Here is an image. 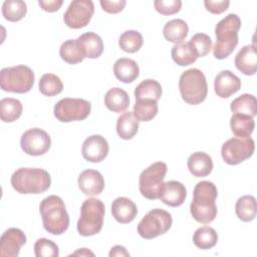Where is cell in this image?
<instances>
[{
    "label": "cell",
    "mask_w": 257,
    "mask_h": 257,
    "mask_svg": "<svg viewBox=\"0 0 257 257\" xmlns=\"http://www.w3.org/2000/svg\"><path fill=\"white\" fill-rule=\"evenodd\" d=\"M217 196L218 190L215 184L210 181H201L195 186L190 212L197 222L209 224L215 220L217 216Z\"/></svg>",
    "instance_id": "1"
},
{
    "label": "cell",
    "mask_w": 257,
    "mask_h": 257,
    "mask_svg": "<svg viewBox=\"0 0 257 257\" xmlns=\"http://www.w3.org/2000/svg\"><path fill=\"white\" fill-rule=\"evenodd\" d=\"M44 229L52 235L63 234L69 226V216L64 202L56 195L44 198L39 205Z\"/></svg>",
    "instance_id": "2"
},
{
    "label": "cell",
    "mask_w": 257,
    "mask_h": 257,
    "mask_svg": "<svg viewBox=\"0 0 257 257\" xmlns=\"http://www.w3.org/2000/svg\"><path fill=\"white\" fill-rule=\"evenodd\" d=\"M241 27V20L237 14L230 13L220 20L215 27L216 43L213 54L217 59L228 57L238 44V31Z\"/></svg>",
    "instance_id": "3"
},
{
    "label": "cell",
    "mask_w": 257,
    "mask_h": 257,
    "mask_svg": "<svg viewBox=\"0 0 257 257\" xmlns=\"http://www.w3.org/2000/svg\"><path fill=\"white\" fill-rule=\"evenodd\" d=\"M13 189L20 194H41L51 185L47 171L39 168H19L11 176Z\"/></svg>",
    "instance_id": "4"
},
{
    "label": "cell",
    "mask_w": 257,
    "mask_h": 257,
    "mask_svg": "<svg viewBox=\"0 0 257 257\" xmlns=\"http://www.w3.org/2000/svg\"><path fill=\"white\" fill-rule=\"evenodd\" d=\"M104 213L105 207L101 200L86 199L80 207V217L76 225L79 235L88 237L99 233L103 225Z\"/></svg>",
    "instance_id": "5"
},
{
    "label": "cell",
    "mask_w": 257,
    "mask_h": 257,
    "mask_svg": "<svg viewBox=\"0 0 257 257\" xmlns=\"http://www.w3.org/2000/svg\"><path fill=\"white\" fill-rule=\"evenodd\" d=\"M179 89L182 98L187 103L196 105L203 102L208 93L204 73L198 68H190L184 71L180 76Z\"/></svg>",
    "instance_id": "6"
},
{
    "label": "cell",
    "mask_w": 257,
    "mask_h": 257,
    "mask_svg": "<svg viewBox=\"0 0 257 257\" xmlns=\"http://www.w3.org/2000/svg\"><path fill=\"white\" fill-rule=\"evenodd\" d=\"M34 80L33 70L26 65L5 67L0 71V86L4 91L26 93L33 87Z\"/></svg>",
    "instance_id": "7"
},
{
    "label": "cell",
    "mask_w": 257,
    "mask_h": 257,
    "mask_svg": "<svg viewBox=\"0 0 257 257\" xmlns=\"http://www.w3.org/2000/svg\"><path fill=\"white\" fill-rule=\"evenodd\" d=\"M167 170L168 167L164 162H156L141 173L139 188L142 196L149 200L160 199Z\"/></svg>",
    "instance_id": "8"
},
{
    "label": "cell",
    "mask_w": 257,
    "mask_h": 257,
    "mask_svg": "<svg viewBox=\"0 0 257 257\" xmlns=\"http://www.w3.org/2000/svg\"><path fill=\"white\" fill-rule=\"evenodd\" d=\"M173 224L172 216L163 209H153L140 221L138 233L145 239H154L165 234L170 230Z\"/></svg>",
    "instance_id": "9"
},
{
    "label": "cell",
    "mask_w": 257,
    "mask_h": 257,
    "mask_svg": "<svg viewBox=\"0 0 257 257\" xmlns=\"http://www.w3.org/2000/svg\"><path fill=\"white\" fill-rule=\"evenodd\" d=\"M91 110V103L83 98L65 97L60 99L53 108L54 116L61 122L85 119Z\"/></svg>",
    "instance_id": "10"
},
{
    "label": "cell",
    "mask_w": 257,
    "mask_h": 257,
    "mask_svg": "<svg viewBox=\"0 0 257 257\" xmlns=\"http://www.w3.org/2000/svg\"><path fill=\"white\" fill-rule=\"evenodd\" d=\"M254 150L255 144L252 138H232L223 144L221 156L226 164L238 165L249 159L253 155Z\"/></svg>",
    "instance_id": "11"
},
{
    "label": "cell",
    "mask_w": 257,
    "mask_h": 257,
    "mask_svg": "<svg viewBox=\"0 0 257 257\" xmlns=\"http://www.w3.org/2000/svg\"><path fill=\"white\" fill-rule=\"evenodd\" d=\"M94 13V5L91 0L72 1L63 15V21L69 28L79 29L85 27Z\"/></svg>",
    "instance_id": "12"
},
{
    "label": "cell",
    "mask_w": 257,
    "mask_h": 257,
    "mask_svg": "<svg viewBox=\"0 0 257 257\" xmlns=\"http://www.w3.org/2000/svg\"><path fill=\"white\" fill-rule=\"evenodd\" d=\"M20 146L25 154L37 157L48 152L51 146V139L45 131L33 127L27 130L21 136Z\"/></svg>",
    "instance_id": "13"
},
{
    "label": "cell",
    "mask_w": 257,
    "mask_h": 257,
    "mask_svg": "<svg viewBox=\"0 0 257 257\" xmlns=\"http://www.w3.org/2000/svg\"><path fill=\"white\" fill-rule=\"evenodd\" d=\"M108 150V143L102 136L92 135L84 140L81 147V154L87 162L99 163L106 158Z\"/></svg>",
    "instance_id": "14"
},
{
    "label": "cell",
    "mask_w": 257,
    "mask_h": 257,
    "mask_svg": "<svg viewBox=\"0 0 257 257\" xmlns=\"http://www.w3.org/2000/svg\"><path fill=\"white\" fill-rule=\"evenodd\" d=\"M26 243V236L19 228L7 229L0 238V255L16 257L21 247Z\"/></svg>",
    "instance_id": "15"
},
{
    "label": "cell",
    "mask_w": 257,
    "mask_h": 257,
    "mask_svg": "<svg viewBox=\"0 0 257 257\" xmlns=\"http://www.w3.org/2000/svg\"><path fill=\"white\" fill-rule=\"evenodd\" d=\"M241 88V80L230 70H222L214 80V89L221 98H228Z\"/></svg>",
    "instance_id": "16"
},
{
    "label": "cell",
    "mask_w": 257,
    "mask_h": 257,
    "mask_svg": "<svg viewBox=\"0 0 257 257\" xmlns=\"http://www.w3.org/2000/svg\"><path fill=\"white\" fill-rule=\"evenodd\" d=\"M77 184L80 191L86 196L99 195L104 189V179L102 175L92 169L81 172L78 176Z\"/></svg>",
    "instance_id": "17"
},
{
    "label": "cell",
    "mask_w": 257,
    "mask_h": 257,
    "mask_svg": "<svg viewBox=\"0 0 257 257\" xmlns=\"http://www.w3.org/2000/svg\"><path fill=\"white\" fill-rule=\"evenodd\" d=\"M112 217L121 224L131 223L138 214L137 205L126 197H118L111 204Z\"/></svg>",
    "instance_id": "18"
},
{
    "label": "cell",
    "mask_w": 257,
    "mask_h": 257,
    "mask_svg": "<svg viewBox=\"0 0 257 257\" xmlns=\"http://www.w3.org/2000/svg\"><path fill=\"white\" fill-rule=\"evenodd\" d=\"M236 68L245 75H253L257 70V55L255 45H245L235 56Z\"/></svg>",
    "instance_id": "19"
},
{
    "label": "cell",
    "mask_w": 257,
    "mask_h": 257,
    "mask_svg": "<svg viewBox=\"0 0 257 257\" xmlns=\"http://www.w3.org/2000/svg\"><path fill=\"white\" fill-rule=\"evenodd\" d=\"M186 197L187 190L182 183L169 181L164 183L160 200L170 207H179L185 202Z\"/></svg>",
    "instance_id": "20"
},
{
    "label": "cell",
    "mask_w": 257,
    "mask_h": 257,
    "mask_svg": "<svg viewBox=\"0 0 257 257\" xmlns=\"http://www.w3.org/2000/svg\"><path fill=\"white\" fill-rule=\"evenodd\" d=\"M113 73L119 81L131 83L139 77L140 67L134 59L121 57L114 62Z\"/></svg>",
    "instance_id": "21"
},
{
    "label": "cell",
    "mask_w": 257,
    "mask_h": 257,
    "mask_svg": "<svg viewBox=\"0 0 257 257\" xmlns=\"http://www.w3.org/2000/svg\"><path fill=\"white\" fill-rule=\"evenodd\" d=\"M187 165L190 173L198 178L210 175L213 170L212 158L204 152L193 153L189 157Z\"/></svg>",
    "instance_id": "22"
},
{
    "label": "cell",
    "mask_w": 257,
    "mask_h": 257,
    "mask_svg": "<svg viewBox=\"0 0 257 257\" xmlns=\"http://www.w3.org/2000/svg\"><path fill=\"white\" fill-rule=\"evenodd\" d=\"M77 42L85 57L94 59L101 55L103 51V41L94 32H86L77 38Z\"/></svg>",
    "instance_id": "23"
},
{
    "label": "cell",
    "mask_w": 257,
    "mask_h": 257,
    "mask_svg": "<svg viewBox=\"0 0 257 257\" xmlns=\"http://www.w3.org/2000/svg\"><path fill=\"white\" fill-rule=\"evenodd\" d=\"M104 104L113 112H122L130 105L128 94L119 87H112L104 95Z\"/></svg>",
    "instance_id": "24"
},
{
    "label": "cell",
    "mask_w": 257,
    "mask_h": 257,
    "mask_svg": "<svg viewBox=\"0 0 257 257\" xmlns=\"http://www.w3.org/2000/svg\"><path fill=\"white\" fill-rule=\"evenodd\" d=\"M139 131V120L133 111L121 113L116 120V133L122 140L133 139Z\"/></svg>",
    "instance_id": "25"
},
{
    "label": "cell",
    "mask_w": 257,
    "mask_h": 257,
    "mask_svg": "<svg viewBox=\"0 0 257 257\" xmlns=\"http://www.w3.org/2000/svg\"><path fill=\"white\" fill-rule=\"evenodd\" d=\"M171 55L173 60L180 66L193 64L198 59L197 52L190 41L175 44L172 47Z\"/></svg>",
    "instance_id": "26"
},
{
    "label": "cell",
    "mask_w": 257,
    "mask_h": 257,
    "mask_svg": "<svg viewBox=\"0 0 257 257\" xmlns=\"http://www.w3.org/2000/svg\"><path fill=\"white\" fill-rule=\"evenodd\" d=\"M189 27L183 19H172L168 21L163 29L164 37L172 43H180L188 36Z\"/></svg>",
    "instance_id": "27"
},
{
    "label": "cell",
    "mask_w": 257,
    "mask_h": 257,
    "mask_svg": "<svg viewBox=\"0 0 257 257\" xmlns=\"http://www.w3.org/2000/svg\"><path fill=\"white\" fill-rule=\"evenodd\" d=\"M230 126L236 138H250L254 131L255 122L253 117L241 113H233L230 118Z\"/></svg>",
    "instance_id": "28"
},
{
    "label": "cell",
    "mask_w": 257,
    "mask_h": 257,
    "mask_svg": "<svg viewBox=\"0 0 257 257\" xmlns=\"http://www.w3.org/2000/svg\"><path fill=\"white\" fill-rule=\"evenodd\" d=\"M230 109L234 113H241L254 117L257 113V100L253 94L244 93L235 98L231 104Z\"/></svg>",
    "instance_id": "29"
},
{
    "label": "cell",
    "mask_w": 257,
    "mask_h": 257,
    "mask_svg": "<svg viewBox=\"0 0 257 257\" xmlns=\"http://www.w3.org/2000/svg\"><path fill=\"white\" fill-rule=\"evenodd\" d=\"M23 106L20 100L5 97L0 100V117L4 122H13L22 114Z\"/></svg>",
    "instance_id": "30"
},
{
    "label": "cell",
    "mask_w": 257,
    "mask_h": 257,
    "mask_svg": "<svg viewBox=\"0 0 257 257\" xmlns=\"http://www.w3.org/2000/svg\"><path fill=\"white\" fill-rule=\"evenodd\" d=\"M235 211L237 217L243 222H250L254 220L257 213L255 197L251 195L240 197L236 202Z\"/></svg>",
    "instance_id": "31"
},
{
    "label": "cell",
    "mask_w": 257,
    "mask_h": 257,
    "mask_svg": "<svg viewBox=\"0 0 257 257\" xmlns=\"http://www.w3.org/2000/svg\"><path fill=\"white\" fill-rule=\"evenodd\" d=\"M162 85L155 79L143 80L135 89L136 99H153L158 101L162 96Z\"/></svg>",
    "instance_id": "32"
},
{
    "label": "cell",
    "mask_w": 257,
    "mask_h": 257,
    "mask_svg": "<svg viewBox=\"0 0 257 257\" xmlns=\"http://www.w3.org/2000/svg\"><path fill=\"white\" fill-rule=\"evenodd\" d=\"M59 54L61 59L69 64L79 63L85 58L77 39H68L64 41L60 46Z\"/></svg>",
    "instance_id": "33"
},
{
    "label": "cell",
    "mask_w": 257,
    "mask_h": 257,
    "mask_svg": "<svg viewBox=\"0 0 257 257\" xmlns=\"http://www.w3.org/2000/svg\"><path fill=\"white\" fill-rule=\"evenodd\" d=\"M218 241V235L214 228L202 226L198 228L193 235V242L196 247L207 250L213 248Z\"/></svg>",
    "instance_id": "34"
},
{
    "label": "cell",
    "mask_w": 257,
    "mask_h": 257,
    "mask_svg": "<svg viewBox=\"0 0 257 257\" xmlns=\"http://www.w3.org/2000/svg\"><path fill=\"white\" fill-rule=\"evenodd\" d=\"M158 102L153 99H136L134 114L139 121H150L158 113Z\"/></svg>",
    "instance_id": "35"
},
{
    "label": "cell",
    "mask_w": 257,
    "mask_h": 257,
    "mask_svg": "<svg viewBox=\"0 0 257 257\" xmlns=\"http://www.w3.org/2000/svg\"><path fill=\"white\" fill-rule=\"evenodd\" d=\"M27 12L26 3L22 0H6L2 5V15L10 22H17L24 18Z\"/></svg>",
    "instance_id": "36"
},
{
    "label": "cell",
    "mask_w": 257,
    "mask_h": 257,
    "mask_svg": "<svg viewBox=\"0 0 257 257\" xmlns=\"http://www.w3.org/2000/svg\"><path fill=\"white\" fill-rule=\"evenodd\" d=\"M38 87L43 95L54 96L62 91L63 83L57 75L53 73H45L41 76Z\"/></svg>",
    "instance_id": "37"
},
{
    "label": "cell",
    "mask_w": 257,
    "mask_h": 257,
    "mask_svg": "<svg viewBox=\"0 0 257 257\" xmlns=\"http://www.w3.org/2000/svg\"><path fill=\"white\" fill-rule=\"evenodd\" d=\"M143 42V36L139 31L126 30L120 35L118 45L123 51L128 53H135L141 49Z\"/></svg>",
    "instance_id": "38"
},
{
    "label": "cell",
    "mask_w": 257,
    "mask_h": 257,
    "mask_svg": "<svg viewBox=\"0 0 257 257\" xmlns=\"http://www.w3.org/2000/svg\"><path fill=\"white\" fill-rule=\"evenodd\" d=\"M34 253L36 257H57L59 256V249L53 241L40 238L34 244Z\"/></svg>",
    "instance_id": "39"
},
{
    "label": "cell",
    "mask_w": 257,
    "mask_h": 257,
    "mask_svg": "<svg viewBox=\"0 0 257 257\" xmlns=\"http://www.w3.org/2000/svg\"><path fill=\"white\" fill-rule=\"evenodd\" d=\"M191 44L195 48L198 57L206 56L210 50L212 49V39L209 35L205 33H197L195 34L191 40Z\"/></svg>",
    "instance_id": "40"
},
{
    "label": "cell",
    "mask_w": 257,
    "mask_h": 257,
    "mask_svg": "<svg viewBox=\"0 0 257 257\" xmlns=\"http://www.w3.org/2000/svg\"><path fill=\"white\" fill-rule=\"evenodd\" d=\"M155 9L163 15H172L181 10V0H156L154 1Z\"/></svg>",
    "instance_id": "41"
},
{
    "label": "cell",
    "mask_w": 257,
    "mask_h": 257,
    "mask_svg": "<svg viewBox=\"0 0 257 257\" xmlns=\"http://www.w3.org/2000/svg\"><path fill=\"white\" fill-rule=\"evenodd\" d=\"M204 5L206 9L213 14H221L226 11L230 5V1L228 0H206L204 1Z\"/></svg>",
    "instance_id": "42"
},
{
    "label": "cell",
    "mask_w": 257,
    "mask_h": 257,
    "mask_svg": "<svg viewBox=\"0 0 257 257\" xmlns=\"http://www.w3.org/2000/svg\"><path fill=\"white\" fill-rule=\"evenodd\" d=\"M99 3H100L102 10H104L107 13H111V14H115V13L122 11V9L124 8V6L126 4L125 0H116V1L100 0Z\"/></svg>",
    "instance_id": "43"
},
{
    "label": "cell",
    "mask_w": 257,
    "mask_h": 257,
    "mask_svg": "<svg viewBox=\"0 0 257 257\" xmlns=\"http://www.w3.org/2000/svg\"><path fill=\"white\" fill-rule=\"evenodd\" d=\"M39 6L42 10L46 12H55L59 10L61 5L63 4L62 0H39Z\"/></svg>",
    "instance_id": "44"
},
{
    "label": "cell",
    "mask_w": 257,
    "mask_h": 257,
    "mask_svg": "<svg viewBox=\"0 0 257 257\" xmlns=\"http://www.w3.org/2000/svg\"><path fill=\"white\" fill-rule=\"evenodd\" d=\"M108 255H109V257H112V256H130V253L126 251V249L123 246L115 245L110 249Z\"/></svg>",
    "instance_id": "45"
},
{
    "label": "cell",
    "mask_w": 257,
    "mask_h": 257,
    "mask_svg": "<svg viewBox=\"0 0 257 257\" xmlns=\"http://www.w3.org/2000/svg\"><path fill=\"white\" fill-rule=\"evenodd\" d=\"M72 255H80V256H88V255H91L93 256V252L89 251L88 249L86 248H81V249H78L77 251H75L74 253H72Z\"/></svg>",
    "instance_id": "46"
}]
</instances>
